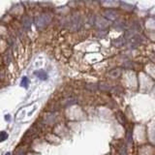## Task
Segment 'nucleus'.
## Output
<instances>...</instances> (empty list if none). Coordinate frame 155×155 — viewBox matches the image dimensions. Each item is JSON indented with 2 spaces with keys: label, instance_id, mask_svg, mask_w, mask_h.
<instances>
[{
  "label": "nucleus",
  "instance_id": "obj_14",
  "mask_svg": "<svg viewBox=\"0 0 155 155\" xmlns=\"http://www.w3.org/2000/svg\"><path fill=\"white\" fill-rule=\"evenodd\" d=\"M114 27L117 28V29H123L124 28V23H122V21H117V23H115L114 24Z\"/></svg>",
  "mask_w": 155,
  "mask_h": 155
},
{
  "label": "nucleus",
  "instance_id": "obj_8",
  "mask_svg": "<svg viewBox=\"0 0 155 155\" xmlns=\"http://www.w3.org/2000/svg\"><path fill=\"white\" fill-rule=\"evenodd\" d=\"M99 89L103 90V91H110V90H111V87H110V84H108L106 83H102L98 87Z\"/></svg>",
  "mask_w": 155,
  "mask_h": 155
},
{
  "label": "nucleus",
  "instance_id": "obj_15",
  "mask_svg": "<svg viewBox=\"0 0 155 155\" xmlns=\"http://www.w3.org/2000/svg\"><path fill=\"white\" fill-rule=\"evenodd\" d=\"M21 85H23V87H24L25 88L28 87V80H27L26 77H23V81H21Z\"/></svg>",
  "mask_w": 155,
  "mask_h": 155
},
{
  "label": "nucleus",
  "instance_id": "obj_3",
  "mask_svg": "<svg viewBox=\"0 0 155 155\" xmlns=\"http://www.w3.org/2000/svg\"><path fill=\"white\" fill-rule=\"evenodd\" d=\"M104 17L109 20H117V13H116L114 10H106L104 13Z\"/></svg>",
  "mask_w": 155,
  "mask_h": 155
},
{
  "label": "nucleus",
  "instance_id": "obj_7",
  "mask_svg": "<svg viewBox=\"0 0 155 155\" xmlns=\"http://www.w3.org/2000/svg\"><path fill=\"white\" fill-rule=\"evenodd\" d=\"M35 75L41 80H46L47 78H48V75H47V73L44 70H40V71L35 72Z\"/></svg>",
  "mask_w": 155,
  "mask_h": 155
},
{
  "label": "nucleus",
  "instance_id": "obj_11",
  "mask_svg": "<svg viewBox=\"0 0 155 155\" xmlns=\"http://www.w3.org/2000/svg\"><path fill=\"white\" fill-rule=\"evenodd\" d=\"M7 138H8V134L5 131L0 132V141H4L5 140H7Z\"/></svg>",
  "mask_w": 155,
  "mask_h": 155
},
{
  "label": "nucleus",
  "instance_id": "obj_1",
  "mask_svg": "<svg viewBox=\"0 0 155 155\" xmlns=\"http://www.w3.org/2000/svg\"><path fill=\"white\" fill-rule=\"evenodd\" d=\"M50 20H51V17L49 14H42L35 19L36 26L38 28H43L47 24H49L50 23Z\"/></svg>",
  "mask_w": 155,
  "mask_h": 155
},
{
  "label": "nucleus",
  "instance_id": "obj_17",
  "mask_svg": "<svg viewBox=\"0 0 155 155\" xmlns=\"http://www.w3.org/2000/svg\"><path fill=\"white\" fill-rule=\"evenodd\" d=\"M119 152L121 155H127V151H126V148L124 146H121V148L119 149Z\"/></svg>",
  "mask_w": 155,
  "mask_h": 155
},
{
  "label": "nucleus",
  "instance_id": "obj_5",
  "mask_svg": "<svg viewBox=\"0 0 155 155\" xmlns=\"http://www.w3.org/2000/svg\"><path fill=\"white\" fill-rule=\"evenodd\" d=\"M23 26L25 30L29 31L30 28H31V20H30L28 17H25L23 20Z\"/></svg>",
  "mask_w": 155,
  "mask_h": 155
},
{
  "label": "nucleus",
  "instance_id": "obj_18",
  "mask_svg": "<svg viewBox=\"0 0 155 155\" xmlns=\"http://www.w3.org/2000/svg\"><path fill=\"white\" fill-rule=\"evenodd\" d=\"M25 151H24V149L23 148H20L17 150V152H16V155H24Z\"/></svg>",
  "mask_w": 155,
  "mask_h": 155
},
{
  "label": "nucleus",
  "instance_id": "obj_2",
  "mask_svg": "<svg viewBox=\"0 0 155 155\" xmlns=\"http://www.w3.org/2000/svg\"><path fill=\"white\" fill-rule=\"evenodd\" d=\"M81 25V20L79 15H74L71 18L70 23H69V29H71L72 31H77L79 30Z\"/></svg>",
  "mask_w": 155,
  "mask_h": 155
},
{
  "label": "nucleus",
  "instance_id": "obj_19",
  "mask_svg": "<svg viewBox=\"0 0 155 155\" xmlns=\"http://www.w3.org/2000/svg\"><path fill=\"white\" fill-rule=\"evenodd\" d=\"M5 155H11V154H10V153H9V152H8V153H6V154H5Z\"/></svg>",
  "mask_w": 155,
  "mask_h": 155
},
{
  "label": "nucleus",
  "instance_id": "obj_4",
  "mask_svg": "<svg viewBox=\"0 0 155 155\" xmlns=\"http://www.w3.org/2000/svg\"><path fill=\"white\" fill-rule=\"evenodd\" d=\"M94 23H95L99 28H106L108 25H109L108 21L102 18H96V20Z\"/></svg>",
  "mask_w": 155,
  "mask_h": 155
},
{
  "label": "nucleus",
  "instance_id": "obj_13",
  "mask_svg": "<svg viewBox=\"0 0 155 155\" xmlns=\"http://www.w3.org/2000/svg\"><path fill=\"white\" fill-rule=\"evenodd\" d=\"M117 119L119 120V122L123 124L124 125V123H125V118H124V115L121 114V113H118L117 114Z\"/></svg>",
  "mask_w": 155,
  "mask_h": 155
},
{
  "label": "nucleus",
  "instance_id": "obj_12",
  "mask_svg": "<svg viewBox=\"0 0 155 155\" xmlns=\"http://www.w3.org/2000/svg\"><path fill=\"white\" fill-rule=\"evenodd\" d=\"M126 139H127V144L130 145L132 144V133H131V131H127Z\"/></svg>",
  "mask_w": 155,
  "mask_h": 155
},
{
  "label": "nucleus",
  "instance_id": "obj_10",
  "mask_svg": "<svg viewBox=\"0 0 155 155\" xmlns=\"http://www.w3.org/2000/svg\"><path fill=\"white\" fill-rule=\"evenodd\" d=\"M4 59H5V63L6 64H10L11 60H12V56H11V53H10V51H8V53L5 54V57H4Z\"/></svg>",
  "mask_w": 155,
  "mask_h": 155
},
{
  "label": "nucleus",
  "instance_id": "obj_6",
  "mask_svg": "<svg viewBox=\"0 0 155 155\" xmlns=\"http://www.w3.org/2000/svg\"><path fill=\"white\" fill-rule=\"evenodd\" d=\"M108 75H109L111 79H116V78L120 77V75H121V70H120V69H114V70H111Z\"/></svg>",
  "mask_w": 155,
  "mask_h": 155
},
{
  "label": "nucleus",
  "instance_id": "obj_16",
  "mask_svg": "<svg viewBox=\"0 0 155 155\" xmlns=\"http://www.w3.org/2000/svg\"><path fill=\"white\" fill-rule=\"evenodd\" d=\"M85 87H87V89H90V90H96L98 88V85L97 84H87Z\"/></svg>",
  "mask_w": 155,
  "mask_h": 155
},
{
  "label": "nucleus",
  "instance_id": "obj_9",
  "mask_svg": "<svg viewBox=\"0 0 155 155\" xmlns=\"http://www.w3.org/2000/svg\"><path fill=\"white\" fill-rule=\"evenodd\" d=\"M123 44H124V41H123L122 38H117V39H115V40L113 41V45H114V47H117V48H119V47H121Z\"/></svg>",
  "mask_w": 155,
  "mask_h": 155
}]
</instances>
